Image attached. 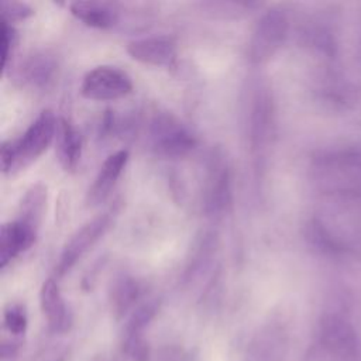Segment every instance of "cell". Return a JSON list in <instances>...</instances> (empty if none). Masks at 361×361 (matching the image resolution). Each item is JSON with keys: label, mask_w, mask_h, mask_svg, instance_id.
<instances>
[{"label": "cell", "mask_w": 361, "mask_h": 361, "mask_svg": "<svg viewBox=\"0 0 361 361\" xmlns=\"http://www.w3.org/2000/svg\"><path fill=\"white\" fill-rule=\"evenodd\" d=\"M58 117L51 110H44L17 140L3 141L0 147L1 169L13 173L32 164L55 140Z\"/></svg>", "instance_id": "1"}, {"label": "cell", "mask_w": 361, "mask_h": 361, "mask_svg": "<svg viewBox=\"0 0 361 361\" xmlns=\"http://www.w3.org/2000/svg\"><path fill=\"white\" fill-rule=\"evenodd\" d=\"M148 138L152 151L162 158H182L196 145L192 131L166 111L154 114L148 126Z\"/></svg>", "instance_id": "2"}, {"label": "cell", "mask_w": 361, "mask_h": 361, "mask_svg": "<svg viewBox=\"0 0 361 361\" xmlns=\"http://www.w3.org/2000/svg\"><path fill=\"white\" fill-rule=\"evenodd\" d=\"M114 216L116 209L111 207L85 223L72 234L69 241L63 245L55 265V275L58 278L66 275L76 265V262L104 235V233L110 228Z\"/></svg>", "instance_id": "3"}, {"label": "cell", "mask_w": 361, "mask_h": 361, "mask_svg": "<svg viewBox=\"0 0 361 361\" xmlns=\"http://www.w3.org/2000/svg\"><path fill=\"white\" fill-rule=\"evenodd\" d=\"M131 78L124 71L109 65L90 69L80 83V94L96 102L117 100L131 93Z\"/></svg>", "instance_id": "4"}, {"label": "cell", "mask_w": 361, "mask_h": 361, "mask_svg": "<svg viewBox=\"0 0 361 361\" xmlns=\"http://www.w3.org/2000/svg\"><path fill=\"white\" fill-rule=\"evenodd\" d=\"M203 204L210 217H221L231 204V173L220 152H214L207 164Z\"/></svg>", "instance_id": "5"}, {"label": "cell", "mask_w": 361, "mask_h": 361, "mask_svg": "<svg viewBox=\"0 0 361 361\" xmlns=\"http://www.w3.org/2000/svg\"><path fill=\"white\" fill-rule=\"evenodd\" d=\"M286 34L285 14L271 8L258 20L248 44V58L252 63H262L269 59L281 47Z\"/></svg>", "instance_id": "6"}, {"label": "cell", "mask_w": 361, "mask_h": 361, "mask_svg": "<svg viewBox=\"0 0 361 361\" xmlns=\"http://www.w3.org/2000/svg\"><path fill=\"white\" fill-rule=\"evenodd\" d=\"M127 54L145 65L169 66L176 59V42L168 35L145 37L128 42Z\"/></svg>", "instance_id": "7"}, {"label": "cell", "mask_w": 361, "mask_h": 361, "mask_svg": "<svg viewBox=\"0 0 361 361\" xmlns=\"http://www.w3.org/2000/svg\"><path fill=\"white\" fill-rule=\"evenodd\" d=\"M272 127V109L271 100L265 89L259 87L252 94L250 113H248V138L251 151L261 154L269 140Z\"/></svg>", "instance_id": "8"}, {"label": "cell", "mask_w": 361, "mask_h": 361, "mask_svg": "<svg viewBox=\"0 0 361 361\" xmlns=\"http://www.w3.org/2000/svg\"><path fill=\"white\" fill-rule=\"evenodd\" d=\"M127 161H128V151L126 149L116 151L104 159L93 183L87 190L86 203L89 206H97L109 197V195L111 193V189L114 188L123 169L126 168Z\"/></svg>", "instance_id": "9"}, {"label": "cell", "mask_w": 361, "mask_h": 361, "mask_svg": "<svg viewBox=\"0 0 361 361\" xmlns=\"http://www.w3.org/2000/svg\"><path fill=\"white\" fill-rule=\"evenodd\" d=\"M37 233L17 219L4 223L0 231V268L4 269L13 259L27 251L35 243Z\"/></svg>", "instance_id": "10"}, {"label": "cell", "mask_w": 361, "mask_h": 361, "mask_svg": "<svg viewBox=\"0 0 361 361\" xmlns=\"http://www.w3.org/2000/svg\"><path fill=\"white\" fill-rule=\"evenodd\" d=\"M39 303L48 326L52 331H66L71 327L72 316L66 302L62 298L58 282L54 278L47 279L39 290Z\"/></svg>", "instance_id": "11"}, {"label": "cell", "mask_w": 361, "mask_h": 361, "mask_svg": "<svg viewBox=\"0 0 361 361\" xmlns=\"http://www.w3.org/2000/svg\"><path fill=\"white\" fill-rule=\"evenodd\" d=\"M55 152L61 166L73 172L82 157V137L75 126L65 117H58L55 133Z\"/></svg>", "instance_id": "12"}, {"label": "cell", "mask_w": 361, "mask_h": 361, "mask_svg": "<svg viewBox=\"0 0 361 361\" xmlns=\"http://www.w3.org/2000/svg\"><path fill=\"white\" fill-rule=\"evenodd\" d=\"M69 10L79 21L93 28H110L118 20L116 4L107 1H73Z\"/></svg>", "instance_id": "13"}, {"label": "cell", "mask_w": 361, "mask_h": 361, "mask_svg": "<svg viewBox=\"0 0 361 361\" xmlns=\"http://www.w3.org/2000/svg\"><path fill=\"white\" fill-rule=\"evenodd\" d=\"M47 206V188L42 183L30 186L21 199L18 219L21 223L38 231Z\"/></svg>", "instance_id": "14"}, {"label": "cell", "mask_w": 361, "mask_h": 361, "mask_svg": "<svg viewBox=\"0 0 361 361\" xmlns=\"http://www.w3.org/2000/svg\"><path fill=\"white\" fill-rule=\"evenodd\" d=\"M55 71L56 63L49 55L35 54L21 68V78L31 86L44 87L52 80Z\"/></svg>", "instance_id": "15"}, {"label": "cell", "mask_w": 361, "mask_h": 361, "mask_svg": "<svg viewBox=\"0 0 361 361\" xmlns=\"http://www.w3.org/2000/svg\"><path fill=\"white\" fill-rule=\"evenodd\" d=\"M138 293L140 286L137 281H134L130 276L124 275L114 282L111 290V305L117 316L124 314L133 306V303L138 298Z\"/></svg>", "instance_id": "16"}, {"label": "cell", "mask_w": 361, "mask_h": 361, "mask_svg": "<svg viewBox=\"0 0 361 361\" xmlns=\"http://www.w3.org/2000/svg\"><path fill=\"white\" fill-rule=\"evenodd\" d=\"M216 244H217V238L214 234H204L196 243L193 252H192V258L189 259V264H188V268L185 272L186 279L193 278L209 264V261L213 255V251H216Z\"/></svg>", "instance_id": "17"}, {"label": "cell", "mask_w": 361, "mask_h": 361, "mask_svg": "<svg viewBox=\"0 0 361 361\" xmlns=\"http://www.w3.org/2000/svg\"><path fill=\"white\" fill-rule=\"evenodd\" d=\"M158 310V302L151 300L148 303H144L141 307H138L127 324V336L128 337H137L140 331L149 323V320L154 317V314Z\"/></svg>", "instance_id": "18"}, {"label": "cell", "mask_w": 361, "mask_h": 361, "mask_svg": "<svg viewBox=\"0 0 361 361\" xmlns=\"http://www.w3.org/2000/svg\"><path fill=\"white\" fill-rule=\"evenodd\" d=\"M27 312L23 305L11 303L4 309V326L11 334H23L27 329Z\"/></svg>", "instance_id": "19"}, {"label": "cell", "mask_w": 361, "mask_h": 361, "mask_svg": "<svg viewBox=\"0 0 361 361\" xmlns=\"http://www.w3.org/2000/svg\"><path fill=\"white\" fill-rule=\"evenodd\" d=\"M0 14H1V20L13 24L16 21H23L31 17L34 14V10L27 3H23V1L3 0L0 3Z\"/></svg>", "instance_id": "20"}, {"label": "cell", "mask_w": 361, "mask_h": 361, "mask_svg": "<svg viewBox=\"0 0 361 361\" xmlns=\"http://www.w3.org/2000/svg\"><path fill=\"white\" fill-rule=\"evenodd\" d=\"M1 66L7 68V62L17 44V31L13 24L1 20Z\"/></svg>", "instance_id": "21"}]
</instances>
